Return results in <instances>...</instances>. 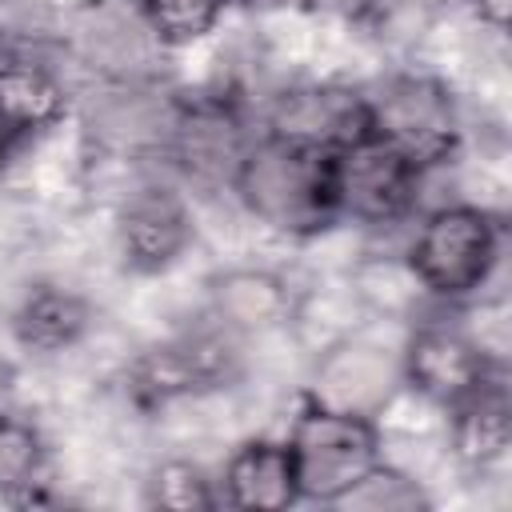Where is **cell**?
Segmentation results:
<instances>
[{"label":"cell","mask_w":512,"mask_h":512,"mask_svg":"<svg viewBox=\"0 0 512 512\" xmlns=\"http://www.w3.org/2000/svg\"><path fill=\"white\" fill-rule=\"evenodd\" d=\"M232 188L260 224L284 236H316L340 220L332 148L296 132L268 128L264 136L248 140L232 172Z\"/></svg>","instance_id":"obj_1"},{"label":"cell","mask_w":512,"mask_h":512,"mask_svg":"<svg viewBox=\"0 0 512 512\" xmlns=\"http://www.w3.org/2000/svg\"><path fill=\"white\" fill-rule=\"evenodd\" d=\"M284 444L292 452L300 500L336 504L380 464L376 420L320 400H304Z\"/></svg>","instance_id":"obj_2"},{"label":"cell","mask_w":512,"mask_h":512,"mask_svg":"<svg viewBox=\"0 0 512 512\" xmlns=\"http://www.w3.org/2000/svg\"><path fill=\"white\" fill-rule=\"evenodd\" d=\"M500 260V224L492 212L476 204H448L436 208L412 248H408V268L412 276L444 300L472 296L496 268Z\"/></svg>","instance_id":"obj_3"},{"label":"cell","mask_w":512,"mask_h":512,"mask_svg":"<svg viewBox=\"0 0 512 512\" xmlns=\"http://www.w3.org/2000/svg\"><path fill=\"white\" fill-rule=\"evenodd\" d=\"M364 128L408 156L420 172L456 152L460 120L452 92L432 76H392L364 96Z\"/></svg>","instance_id":"obj_4"},{"label":"cell","mask_w":512,"mask_h":512,"mask_svg":"<svg viewBox=\"0 0 512 512\" xmlns=\"http://www.w3.org/2000/svg\"><path fill=\"white\" fill-rule=\"evenodd\" d=\"M420 176L424 172L408 156L364 128L360 136L332 148L336 216H348L356 224H396L412 212Z\"/></svg>","instance_id":"obj_5"},{"label":"cell","mask_w":512,"mask_h":512,"mask_svg":"<svg viewBox=\"0 0 512 512\" xmlns=\"http://www.w3.org/2000/svg\"><path fill=\"white\" fill-rule=\"evenodd\" d=\"M492 372L496 364L488 360V352L448 324L416 328L408 348L400 352V380L440 408H452L456 400L476 392Z\"/></svg>","instance_id":"obj_6"},{"label":"cell","mask_w":512,"mask_h":512,"mask_svg":"<svg viewBox=\"0 0 512 512\" xmlns=\"http://www.w3.org/2000/svg\"><path fill=\"white\" fill-rule=\"evenodd\" d=\"M116 240L132 272H164L168 264H176V256L192 240L188 204L172 188H160V184L136 188L120 204Z\"/></svg>","instance_id":"obj_7"},{"label":"cell","mask_w":512,"mask_h":512,"mask_svg":"<svg viewBox=\"0 0 512 512\" xmlns=\"http://www.w3.org/2000/svg\"><path fill=\"white\" fill-rule=\"evenodd\" d=\"M164 144L188 176L232 184V172L248 148V136L228 104L200 100V104H184L172 112Z\"/></svg>","instance_id":"obj_8"},{"label":"cell","mask_w":512,"mask_h":512,"mask_svg":"<svg viewBox=\"0 0 512 512\" xmlns=\"http://www.w3.org/2000/svg\"><path fill=\"white\" fill-rule=\"evenodd\" d=\"M232 360L236 352L228 348L224 336H212V332L180 336L172 344L152 348L136 364V392L164 404L172 396L220 388L224 380H232Z\"/></svg>","instance_id":"obj_9"},{"label":"cell","mask_w":512,"mask_h":512,"mask_svg":"<svg viewBox=\"0 0 512 512\" xmlns=\"http://www.w3.org/2000/svg\"><path fill=\"white\" fill-rule=\"evenodd\" d=\"M400 384H404L400 380V356L392 360L368 344H340L320 360L312 400L344 408V412L376 416Z\"/></svg>","instance_id":"obj_10"},{"label":"cell","mask_w":512,"mask_h":512,"mask_svg":"<svg viewBox=\"0 0 512 512\" xmlns=\"http://www.w3.org/2000/svg\"><path fill=\"white\" fill-rule=\"evenodd\" d=\"M224 504L232 508H256V512H276L300 500L296 488V468L292 452L284 440H248L232 452L224 464Z\"/></svg>","instance_id":"obj_11"},{"label":"cell","mask_w":512,"mask_h":512,"mask_svg":"<svg viewBox=\"0 0 512 512\" xmlns=\"http://www.w3.org/2000/svg\"><path fill=\"white\" fill-rule=\"evenodd\" d=\"M452 448L468 468H488L508 452L512 440V416H508V388L504 376L492 372L476 392L456 400L448 408Z\"/></svg>","instance_id":"obj_12"},{"label":"cell","mask_w":512,"mask_h":512,"mask_svg":"<svg viewBox=\"0 0 512 512\" xmlns=\"http://www.w3.org/2000/svg\"><path fill=\"white\" fill-rule=\"evenodd\" d=\"M64 108H68V92L52 68L24 56H0V120L24 144L48 132L64 116Z\"/></svg>","instance_id":"obj_13"},{"label":"cell","mask_w":512,"mask_h":512,"mask_svg":"<svg viewBox=\"0 0 512 512\" xmlns=\"http://www.w3.org/2000/svg\"><path fill=\"white\" fill-rule=\"evenodd\" d=\"M88 320H92V312L76 292L36 288L16 308L12 332L28 352H64L84 336Z\"/></svg>","instance_id":"obj_14"},{"label":"cell","mask_w":512,"mask_h":512,"mask_svg":"<svg viewBox=\"0 0 512 512\" xmlns=\"http://www.w3.org/2000/svg\"><path fill=\"white\" fill-rule=\"evenodd\" d=\"M48 448L36 424L12 408H0V496L28 500L44 484Z\"/></svg>","instance_id":"obj_15"},{"label":"cell","mask_w":512,"mask_h":512,"mask_svg":"<svg viewBox=\"0 0 512 512\" xmlns=\"http://www.w3.org/2000/svg\"><path fill=\"white\" fill-rule=\"evenodd\" d=\"M160 48H184L208 36L232 0H132Z\"/></svg>","instance_id":"obj_16"},{"label":"cell","mask_w":512,"mask_h":512,"mask_svg":"<svg viewBox=\"0 0 512 512\" xmlns=\"http://www.w3.org/2000/svg\"><path fill=\"white\" fill-rule=\"evenodd\" d=\"M216 308L232 328H260L284 312V284L268 272H232L216 288Z\"/></svg>","instance_id":"obj_17"},{"label":"cell","mask_w":512,"mask_h":512,"mask_svg":"<svg viewBox=\"0 0 512 512\" xmlns=\"http://www.w3.org/2000/svg\"><path fill=\"white\" fill-rule=\"evenodd\" d=\"M340 508H368V512H416V508H428V496L420 492L416 480H408L404 472L388 468V464H376L352 492H344L336 500Z\"/></svg>","instance_id":"obj_18"},{"label":"cell","mask_w":512,"mask_h":512,"mask_svg":"<svg viewBox=\"0 0 512 512\" xmlns=\"http://www.w3.org/2000/svg\"><path fill=\"white\" fill-rule=\"evenodd\" d=\"M152 504L172 508V512H192V508H216V492L212 480L184 460L160 464L152 476Z\"/></svg>","instance_id":"obj_19"},{"label":"cell","mask_w":512,"mask_h":512,"mask_svg":"<svg viewBox=\"0 0 512 512\" xmlns=\"http://www.w3.org/2000/svg\"><path fill=\"white\" fill-rule=\"evenodd\" d=\"M508 4L512 0H480V20L496 32H504L508 28Z\"/></svg>","instance_id":"obj_20"},{"label":"cell","mask_w":512,"mask_h":512,"mask_svg":"<svg viewBox=\"0 0 512 512\" xmlns=\"http://www.w3.org/2000/svg\"><path fill=\"white\" fill-rule=\"evenodd\" d=\"M20 148H24V140H20V136H16V132H12L4 120H0V172L12 164V156H16Z\"/></svg>","instance_id":"obj_21"},{"label":"cell","mask_w":512,"mask_h":512,"mask_svg":"<svg viewBox=\"0 0 512 512\" xmlns=\"http://www.w3.org/2000/svg\"><path fill=\"white\" fill-rule=\"evenodd\" d=\"M304 4H312V8H328V12H344V16H356L368 0H304Z\"/></svg>","instance_id":"obj_22"}]
</instances>
